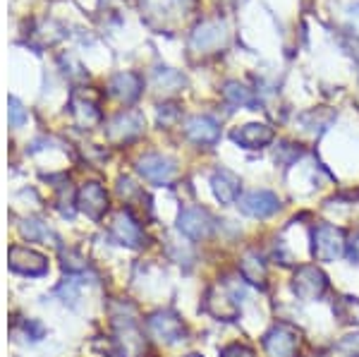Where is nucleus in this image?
I'll list each match as a JSON object with an SVG mask.
<instances>
[{"label":"nucleus","mask_w":359,"mask_h":357,"mask_svg":"<svg viewBox=\"0 0 359 357\" xmlns=\"http://www.w3.org/2000/svg\"><path fill=\"white\" fill-rule=\"evenodd\" d=\"M240 297L242 290L230 281H223V283H216L208 288L206 292V312L221 321H235L240 316Z\"/></svg>","instance_id":"nucleus-1"},{"label":"nucleus","mask_w":359,"mask_h":357,"mask_svg":"<svg viewBox=\"0 0 359 357\" xmlns=\"http://www.w3.org/2000/svg\"><path fill=\"white\" fill-rule=\"evenodd\" d=\"M264 348L269 357H297L302 348V333L287 321H278L264 336Z\"/></svg>","instance_id":"nucleus-2"},{"label":"nucleus","mask_w":359,"mask_h":357,"mask_svg":"<svg viewBox=\"0 0 359 357\" xmlns=\"http://www.w3.org/2000/svg\"><path fill=\"white\" fill-rule=\"evenodd\" d=\"M345 233L331 223H318L311 233V255L318 262H335L345 255Z\"/></svg>","instance_id":"nucleus-3"},{"label":"nucleus","mask_w":359,"mask_h":357,"mask_svg":"<svg viewBox=\"0 0 359 357\" xmlns=\"http://www.w3.org/2000/svg\"><path fill=\"white\" fill-rule=\"evenodd\" d=\"M326 288H328L326 274L318 267H314V264H304L292 276V292L304 302L318 300L326 292Z\"/></svg>","instance_id":"nucleus-4"},{"label":"nucleus","mask_w":359,"mask_h":357,"mask_svg":"<svg viewBox=\"0 0 359 357\" xmlns=\"http://www.w3.org/2000/svg\"><path fill=\"white\" fill-rule=\"evenodd\" d=\"M8 262H10V269H13L15 274H22V276L39 278V276L48 274V259H46L41 252L29 250V247H22V245L10 247Z\"/></svg>","instance_id":"nucleus-5"},{"label":"nucleus","mask_w":359,"mask_h":357,"mask_svg":"<svg viewBox=\"0 0 359 357\" xmlns=\"http://www.w3.org/2000/svg\"><path fill=\"white\" fill-rule=\"evenodd\" d=\"M177 230L189 240H204L213 230V216L201 206H187L177 216Z\"/></svg>","instance_id":"nucleus-6"},{"label":"nucleus","mask_w":359,"mask_h":357,"mask_svg":"<svg viewBox=\"0 0 359 357\" xmlns=\"http://www.w3.org/2000/svg\"><path fill=\"white\" fill-rule=\"evenodd\" d=\"M149 331H151L154 338H158L161 343H177L184 338V324L182 319L175 312H168V309H161V312H154L147 321Z\"/></svg>","instance_id":"nucleus-7"},{"label":"nucleus","mask_w":359,"mask_h":357,"mask_svg":"<svg viewBox=\"0 0 359 357\" xmlns=\"http://www.w3.org/2000/svg\"><path fill=\"white\" fill-rule=\"evenodd\" d=\"M137 170L147 177L154 185H170L172 177H175V163L170 159L161 156V154H147V156L139 159Z\"/></svg>","instance_id":"nucleus-8"},{"label":"nucleus","mask_w":359,"mask_h":357,"mask_svg":"<svg viewBox=\"0 0 359 357\" xmlns=\"http://www.w3.org/2000/svg\"><path fill=\"white\" fill-rule=\"evenodd\" d=\"M237 206H240L242 214L252 218H269L280 209V199L273 192H269V189H254V192L245 194Z\"/></svg>","instance_id":"nucleus-9"},{"label":"nucleus","mask_w":359,"mask_h":357,"mask_svg":"<svg viewBox=\"0 0 359 357\" xmlns=\"http://www.w3.org/2000/svg\"><path fill=\"white\" fill-rule=\"evenodd\" d=\"M77 209L86 214L89 218H103V214L108 211V194L98 182H86V185L79 187L77 192Z\"/></svg>","instance_id":"nucleus-10"},{"label":"nucleus","mask_w":359,"mask_h":357,"mask_svg":"<svg viewBox=\"0 0 359 357\" xmlns=\"http://www.w3.org/2000/svg\"><path fill=\"white\" fill-rule=\"evenodd\" d=\"M111 235L118 245L125 247H142L144 245V230L139 228V223L132 218L130 211H118L111 221Z\"/></svg>","instance_id":"nucleus-11"},{"label":"nucleus","mask_w":359,"mask_h":357,"mask_svg":"<svg viewBox=\"0 0 359 357\" xmlns=\"http://www.w3.org/2000/svg\"><path fill=\"white\" fill-rule=\"evenodd\" d=\"M230 140L242 149H264L273 142V128H269L266 123H247L230 132Z\"/></svg>","instance_id":"nucleus-12"},{"label":"nucleus","mask_w":359,"mask_h":357,"mask_svg":"<svg viewBox=\"0 0 359 357\" xmlns=\"http://www.w3.org/2000/svg\"><path fill=\"white\" fill-rule=\"evenodd\" d=\"M184 135L189 137L194 144H201V147H213L218 140H221V128L213 118L208 115H194L184 123Z\"/></svg>","instance_id":"nucleus-13"},{"label":"nucleus","mask_w":359,"mask_h":357,"mask_svg":"<svg viewBox=\"0 0 359 357\" xmlns=\"http://www.w3.org/2000/svg\"><path fill=\"white\" fill-rule=\"evenodd\" d=\"M144 132V118L142 113L137 111H127V113H120L118 118L111 120L108 125V137L113 142H130L139 137Z\"/></svg>","instance_id":"nucleus-14"},{"label":"nucleus","mask_w":359,"mask_h":357,"mask_svg":"<svg viewBox=\"0 0 359 357\" xmlns=\"http://www.w3.org/2000/svg\"><path fill=\"white\" fill-rule=\"evenodd\" d=\"M211 187H213V194H216V199L221 201V204H235V201H240L242 182L233 170L221 168V170L213 173Z\"/></svg>","instance_id":"nucleus-15"},{"label":"nucleus","mask_w":359,"mask_h":357,"mask_svg":"<svg viewBox=\"0 0 359 357\" xmlns=\"http://www.w3.org/2000/svg\"><path fill=\"white\" fill-rule=\"evenodd\" d=\"M240 274L247 283L266 288V262L259 257V252H247L240 259Z\"/></svg>","instance_id":"nucleus-16"},{"label":"nucleus","mask_w":359,"mask_h":357,"mask_svg":"<svg viewBox=\"0 0 359 357\" xmlns=\"http://www.w3.org/2000/svg\"><path fill=\"white\" fill-rule=\"evenodd\" d=\"M111 91L118 96V99H123L125 103H132L139 94H142V79H139L135 72H120L113 77Z\"/></svg>","instance_id":"nucleus-17"},{"label":"nucleus","mask_w":359,"mask_h":357,"mask_svg":"<svg viewBox=\"0 0 359 357\" xmlns=\"http://www.w3.org/2000/svg\"><path fill=\"white\" fill-rule=\"evenodd\" d=\"M225 39V27L221 22H208V25L199 27L192 36V46L194 48H201V50H208V48H216L221 46Z\"/></svg>","instance_id":"nucleus-18"},{"label":"nucleus","mask_w":359,"mask_h":357,"mask_svg":"<svg viewBox=\"0 0 359 357\" xmlns=\"http://www.w3.org/2000/svg\"><path fill=\"white\" fill-rule=\"evenodd\" d=\"M223 96H225V101L230 103V106H257V99H254V94H252V89H247L245 84H240V82H228L223 86Z\"/></svg>","instance_id":"nucleus-19"},{"label":"nucleus","mask_w":359,"mask_h":357,"mask_svg":"<svg viewBox=\"0 0 359 357\" xmlns=\"http://www.w3.org/2000/svg\"><path fill=\"white\" fill-rule=\"evenodd\" d=\"M333 312L343 324H359V300L357 297H350V295L340 297V300L335 302Z\"/></svg>","instance_id":"nucleus-20"},{"label":"nucleus","mask_w":359,"mask_h":357,"mask_svg":"<svg viewBox=\"0 0 359 357\" xmlns=\"http://www.w3.org/2000/svg\"><path fill=\"white\" fill-rule=\"evenodd\" d=\"M22 235L29 238V243H39V240L53 238V233H50L41 221H34V218H29V221L22 223Z\"/></svg>","instance_id":"nucleus-21"},{"label":"nucleus","mask_w":359,"mask_h":357,"mask_svg":"<svg viewBox=\"0 0 359 357\" xmlns=\"http://www.w3.org/2000/svg\"><path fill=\"white\" fill-rule=\"evenodd\" d=\"M335 355L338 357H359V333H350V336L340 338L335 343Z\"/></svg>","instance_id":"nucleus-22"},{"label":"nucleus","mask_w":359,"mask_h":357,"mask_svg":"<svg viewBox=\"0 0 359 357\" xmlns=\"http://www.w3.org/2000/svg\"><path fill=\"white\" fill-rule=\"evenodd\" d=\"M72 113H74V118H77V123L86 125V128H89V125H94L98 120V111L91 106V103H77V101H74Z\"/></svg>","instance_id":"nucleus-23"},{"label":"nucleus","mask_w":359,"mask_h":357,"mask_svg":"<svg viewBox=\"0 0 359 357\" xmlns=\"http://www.w3.org/2000/svg\"><path fill=\"white\" fill-rule=\"evenodd\" d=\"M25 120H27V111L22 108V103L17 99H10V125L20 128V125H25Z\"/></svg>","instance_id":"nucleus-24"},{"label":"nucleus","mask_w":359,"mask_h":357,"mask_svg":"<svg viewBox=\"0 0 359 357\" xmlns=\"http://www.w3.org/2000/svg\"><path fill=\"white\" fill-rule=\"evenodd\" d=\"M221 357H257V355H254V350L247 348V345L233 343V345H228V348L221 350Z\"/></svg>","instance_id":"nucleus-25"},{"label":"nucleus","mask_w":359,"mask_h":357,"mask_svg":"<svg viewBox=\"0 0 359 357\" xmlns=\"http://www.w3.org/2000/svg\"><path fill=\"white\" fill-rule=\"evenodd\" d=\"M347 255H350L352 262H359V233H355L347 243Z\"/></svg>","instance_id":"nucleus-26"},{"label":"nucleus","mask_w":359,"mask_h":357,"mask_svg":"<svg viewBox=\"0 0 359 357\" xmlns=\"http://www.w3.org/2000/svg\"><path fill=\"white\" fill-rule=\"evenodd\" d=\"M187 357H201V355H187Z\"/></svg>","instance_id":"nucleus-27"},{"label":"nucleus","mask_w":359,"mask_h":357,"mask_svg":"<svg viewBox=\"0 0 359 357\" xmlns=\"http://www.w3.org/2000/svg\"><path fill=\"white\" fill-rule=\"evenodd\" d=\"M314 357H326V355H314Z\"/></svg>","instance_id":"nucleus-28"}]
</instances>
